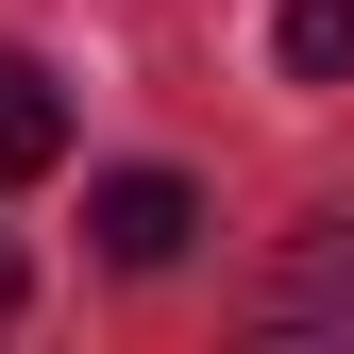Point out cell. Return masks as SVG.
<instances>
[{
    "mask_svg": "<svg viewBox=\"0 0 354 354\" xmlns=\"http://www.w3.org/2000/svg\"><path fill=\"white\" fill-rule=\"evenodd\" d=\"M0 304H17V253H0Z\"/></svg>",
    "mask_w": 354,
    "mask_h": 354,
    "instance_id": "5",
    "label": "cell"
},
{
    "mask_svg": "<svg viewBox=\"0 0 354 354\" xmlns=\"http://www.w3.org/2000/svg\"><path fill=\"white\" fill-rule=\"evenodd\" d=\"M253 321H270V337H354V219L287 236V270L253 287Z\"/></svg>",
    "mask_w": 354,
    "mask_h": 354,
    "instance_id": "2",
    "label": "cell"
},
{
    "mask_svg": "<svg viewBox=\"0 0 354 354\" xmlns=\"http://www.w3.org/2000/svg\"><path fill=\"white\" fill-rule=\"evenodd\" d=\"M186 219H203L186 169H102V186H84V236H102L118 270H169V253H186Z\"/></svg>",
    "mask_w": 354,
    "mask_h": 354,
    "instance_id": "1",
    "label": "cell"
},
{
    "mask_svg": "<svg viewBox=\"0 0 354 354\" xmlns=\"http://www.w3.org/2000/svg\"><path fill=\"white\" fill-rule=\"evenodd\" d=\"M270 68L287 84H354V0H287V17H270Z\"/></svg>",
    "mask_w": 354,
    "mask_h": 354,
    "instance_id": "4",
    "label": "cell"
},
{
    "mask_svg": "<svg viewBox=\"0 0 354 354\" xmlns=\"http://www.w3.org/2000/svg\"><path fill=\"white\" fill-rule=\"evenodd\" d=\"M51 152H68V84L34 68V51H0V186H34Z\"/></svg>",
    "mask_w": 354,
    "mask_h": 354,
    "instance_id": "3",
    "label": "cell"
}]
</instances>
